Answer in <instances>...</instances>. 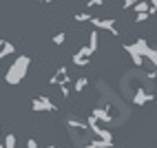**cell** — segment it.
<instances>
[{
	"label": "cell",
	"mask_w": 157,
	"mask_h": 148,
	"mask_svg": "<svg viewBox=\"0 0 157 148\" xmlns=\"http://www.w3.org/2000/svg\"><path fill=\"white\" fill-rule=\"evenodd\" d=\"M29 64H31V58H29V55H20V58H16L13 64L9 66L7 73H5V82H7V84H20V82L27 78Z\"/></svg>",
	"instance_id": "cell-1"
},
{
	"label": "cell",
	"mask_w": 157,
	"mask_h": 148,
	"mask_svg": "<svg viewBox=\"0 0 157 148\" xmlns=\"http://www.w3.org/2000/svg\"><path fill=\"white\" fill-rule=\"evenodd\" d=\"M89 22H91L93 27H95V29H106V31H111V36H115V38L120 36L117 27H115V20H111V18L106 20V18H93V16H91Z\"/></svg>",
	"instance_id": "cell-2"
},
{
	"label": "cell",
	"mask_w": 157,
	"mask_h": 148,
	"mask_svg": "<svg viewBox=\"0 0 157 148\" xmlns=\"http://www.w3.org/2000/svg\"><path fill=\"white\" fill-rule=\"evenodd\" d=\"M31 108L38 111V113H47V111H58V106L53 102H51L49 97H44V95H40V97H33L31 100Z\"/></svg>",
	"instance_id": "cell-3"
},
{
	"label": "cell",
	"mask_w": 157,
	"mask_h": 148,
	"mask_svg": "<svg viewBox=\"0 0 157 148\" xmlns=\"http://www.w3.org/2000/svg\"><path fill=\"white\" fill-rule=\"evenodd\" d=\"M91 49L89 47H82V49H78V53H73V64L75 66H86L89 62H91Z\"/></svg>",
	"instance_id": "cell-4"
},
{
	"label": "cell",
	"mask_w": 157,
	"mask_h": 148,
	"mask_svg": "<svg viewBox=\"0 0 157 148\" xmlns=\"http://www.w3.org/2000/svg\"><path fill=\"white\" fill-rule=\"evenodd\" d=\"M153 100H155V95H153V93H146L144 89H137V91H135V95H133V104H135V106H142V104L153 102Z\"/></svg>",
	"instance_id": "cell-5"
},
{
	"label": "cell",
	"mask_w": 157,
	"mask_h": 148,
	"mask_svg": "<svg viewBox=\"0 0 157 148\" xmlns=\"http://www.w3.org/2000/svg\"><path fill=\"white\" fill-rule=\"evenodd\" d=\"M89 128L98 135V139H102V142H109V144H113V135H111V131H106V128H102V126H98V124H91Z\"/></svg>",
	"instance_id": "cell-6"
},
{
	"label": "cell",
	"mask_w": 157,
	"mask_h": 148,
	"mask_svg": "<svg viewBox=\"0 0 157 148\" xmlns=\"http://www.w3.org/2000/svg\"><path fill=\"white\" fill-rule=\"evenodd\" d=\"M91 117L93 120H102V122H111V113L109 111H104V108H91Z\"/></svg>",
	"instance_id": "cell-7"
},
{
	"label": "cell",
	"mask_w": 157,
	"mask_h": 148,
	"mask_svg": "<svg viewBox=\"0 0 157 148\" xmlns=\"http://www.w3.org/2000/svg\"><path fill=\"white\" fill-rule=\"evenodd\" d=\"M16 53V47L11 44L9 40H0V55L7 58V55H13Z\"/></svg>",
	"instance_id": "cell-8"
},
{
	"label": "cell",
	"mask_w": 157,
	"mask_h": 148,
	"mask_svg": "<svg viewBox=\"0 0 157 148\" xmlns=\"http://www.w3.org/2000/svg\"><path fill=\"white\" fill-rule=\"evenodd\" d=\"M133 11H135V16L148 13V11H151V2H146V0H144V2H140V0H137V2H135V7H133Z\"/></svg>",
	"instance_id": "cell-9"
},
{
	"label": "cell",
	"mask_w": 157,
	"mask_h": 148,
	"mask_svg": "<svg viewBox=\"0 0 157 148\" xmlns=\"http://www.w3.org/2000/svg\"><path fill=\"white\" fill-rule=\"evenodd\" d=\"M91 42H89V49H91V53H95V51H98V44H100V33H98V31H91Z\"/></svg>",
	"instance_id": "cell-10"
},
{
	"label": "cell",
	"mask_w": 157,
	"mask_h": 148,
	"mask_svg": "<svg viewBox=\"0 0 157 148\" xmlns=\"http://www.w3.org/2000/svg\"><path fill=\"white\" fill-rule=\"evenodd\" d=\"M86 84H89V80L84 78V75H80L75 82H73V91H75V93H82V91H84V86H86Z\"/></svg>",
	"instance_id": "cell-11"
},
{
	"label": "cell",
	"mask_w": 157,
	"mask_h": 148,
	"mask_svg": "<svg viewBox=\"0 0 157 148\" xmlns=\"http://www.w3.org/2000/svg\"><path fill=\"white\" fill-rule=\"evenodd\" d=\"M2 146H5V148H16V146H18V142H16V135H13V133H7V135H5V142H2Z\"/></svg>",
	"instance_id": "cell-12"
},
{
	"label": "cell",
	"mask_w": 157,
	"mask_h": 148,
	"mask_svg": "<svg viewBox=\"0 0 157 148\" xmlns=\"http://www.w3.org/2000/svg\"><path fill=\"white\" fill-rule=\"evenodd\" d=\"M73 20H78V22H86V20H91V13H86V11L73 13Z\"/></svg>",
	"instance_id": "cell-13"
},
{
	"label": "cell",
	"mask_w": 157,
	"mask_h": 148,
	"mask_svg": "<svg viewBox=\"0 0 157 148\" xmlns=\"http://www.w3.org/2000/svg\"><path fill=\"white\" fill-rule=\"evenodd\" d=\"M64 40H67V33H64V31H60V33H56L53 36V44H64Z\"/></svg>",
	"instance_id": "cell-14"
},
{
	"label": "cell",
	"mask_w": 157,
	"mask_h": 148,
	"mask_svg": "<svg viewBox=\"0 0 157 148\" xmlns=\"http://www.w3.org/2000/svg\"><path fill=\"white\" fill-rule=\"evenodd\" d=\"M93 146H95V148H113V144L102 142V139H93Z\"/></svg>",
	"instance_id": "cell-15"
},
{
	"label": "cell",
	"mask_w": 157,
	"mask_h": 148,
	"mask_svg": "<svg viewBox=\"0 0 157 148\" xmlns=\"http://www.w3.org/2000/svg\"><path fill=\"white\" fill-rule=\"evenodd\" d=\"M69 124H71V126H75V128H80V131H86V128H89L84 122H78V120H71Z\"/></svg>",
	"instance_id": "cell-16"
},
{
	"label": "cell",
	"mask_w": 157,
	"mask_h": 148,
	"mask_svg": "<svg viewBox=\"0 0 157 148\" xmlns=\"http://www.w3.org/2000/svg\"><path fill=\"white\" fill-rule=\"evenodd\" d=\"M148 18H151L148 13H140V16H135V22H146Z\"/></svg>",
	"instance_id": "cell-17"
},
{
	"label": "cell",
	"mask_w": 157,
	"mask_h": 148,
	"mask_svg": "<svg viewBox=\"0 0 157 148\" xmlns=\"http://www.w3.org/2000/svg\"><path fill=\"white\" fill-rule=\"evenodd\" d=\"M100 5H104V0H89V2H86L89 9H91V7H100Z\"/></svg>",
	"instance_id": "cell-18"
},
{
	"label": "cell",
	"mask_w": 157,
	"mask_h": 148,
	"mask_svg": "<svg viewBox=\"0 0 157 148\" xmlns=\"http://www.w3.org/2000/svg\"><path fill=\"white\" fill-rule=\"evenodd\" d=\"M27 148H38V142L33 139V137H29V139H27Z\"/></svg>",
	"instance_id": "cell-19"
},
{
	"label": "cell",
	"mask_w": 157,
	"mask_h": 148,
	"mask_svg": "<svg viewBox=\"0 0 157 148\" xmlns=\"http://www.w3.org/2000/svg\"><path fill=\"white\" fill-rule=\"evenodd\" d=\"M153 13H157V0H151V11H148V16H153Z\"/></svg>",
	"instance_id": "cell-20"
},
{
	"label": "cell",
	"mask_w": 157,
	"mask_h": 148,
	"mask_svg": "<svg viewBox=\"0 0 157 148\" xmlns=\"http://www.w3.org/2000/svg\"><path fill=\"white\" fill-rule=\"evenodd\" d=\"M135 2H137V0H126V2H124L122 7H124V9H133V7H135Z\"/></svg>",
	"instance_id": "cell-21"
},
{
	"label": "cell",
	"mask_w": 157,
	"mask_h": 148,
	"mask_svg": "<svg viewBox=\"0 0 157 148\" xmlns=\"http://www.w3.org/2000/svg\"><path fill=\"white\" fill-rule=\"evenodd\" d=\"M60 93H62V97H69V86H60Z\"/></svg>",
	"instance_id": "cell-22"
},
{
	"label": "cell",
	"mask_w": 157,
	"mask_h": 148,
	"mask_svg": "<svg viewBox=\"0 0 157 148\" xmlns=\"http://www.w3.org/2000/svg\"><path fill=\"white\" fill-rule=\"evenodd\" d=\"M82 148H95V146H93V142H89V144H84Z\"/></svg>",
	"instance_id": "cell-23"
},
{
	"label": "cell",
	"mask_w": 157,
	"mask_h": 148,
	"mask_svg": "<svg viewBox=\"0 0 157 148\" xmlns=\"http://www.w3.org/2000/svg\"><path fill=\"white\" fill-rule=\"evenodd\" d=\"M47 148H56V146H53V144H49V146H47Z\"/></svg>",
	"instance_id": "cell-24"
},
{
	"label": "cell",
	"mask_w": 157,
	"mask_h": 148,
	"mask_svg": "<svg viewBox=\"0 0 157 148\" xmlns=\"http://www.w3.org/2000/svg\"><path fill=\"white\" fill-rule=\"evenodd\" d=\"M0 148H5V146H2V142H0Z\"/></svg>",
	"instance_id": "cell-25"
},
{
	"label": "cell",
	"mask_w": 157,
	"mask_h": 148,
	"mask_svg": "<svg viewBox=\"0 0 157 148\" xmlns=\"http://www.w3.org/2000/svg\"><path fill=\"white\" fill-rule=\"evenodd\" d=\"M2 60H5V58H2V55H0V62H2Z\"/></svg>",
	"instance_id": "cell-26"
},
{
	"label": "cell",
	"mask_w": 157,
	"mask_h": 148,
	"mask_svg": "<svg viewBox=\"0 0 157 148\" xmlns=\"http://www.w3.org/2000/svg\"><path fill=\"white\" fill-rule=\"evenodd\" d=\"M0 131H2V126H0Z\"/></svg>",
	"instance_id": "cell-27"
}]
</instances>
